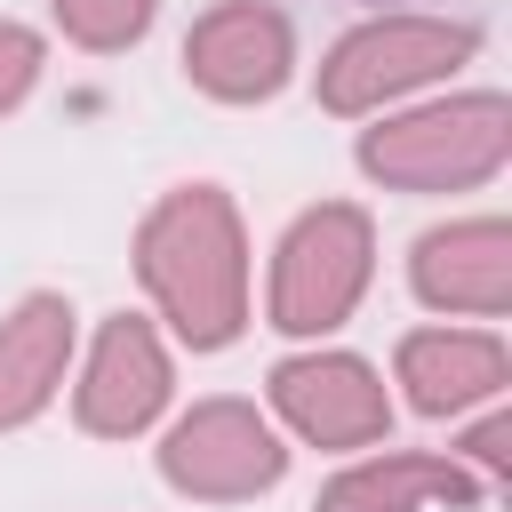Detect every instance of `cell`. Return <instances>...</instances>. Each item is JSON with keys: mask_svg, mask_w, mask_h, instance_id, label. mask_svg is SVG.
Returning a JSON list of instances; mask_svg holds the SVG:
<instances>
[{"mask_svg": "<svg viewBox=\"0 0 512 512\" xmlns=\"http://www.w3.org/2000/svg\"><path fill=\"white\" fill-rule=\"evenodd\" d=\"M40 64H48L40 32H32V24H8V16H0V112H16V104L32 96Z\"/></svg>", "mask_w": 512, "mask_h": 512, "instance_id": "obj_14", "label": "cell"}, {"mask_svg": "<svg viewBox=\"0 0 512 512\" xmlns=\"http://www.w3.org/2000/svg\"><path fill=\"white\" fill-rule=\"evenodd\" d=\"M376 272V224L352 200L304 208L272 248V328L280 336H328L352 320Z\"/></svg>", "mask_w": 512, "mask_h": 512, "instance_id": "obj_4", "label": "cell"}, {"mask_svg": "<svg viewBox=\"0 0 512 512\" xmlns=\"http://www.w3.org/2000/svg\"><path fill=\"white\" fill-rule=\"evenodd\" d=\"M288 448L248 400H200L160 432V480L192 504H248L280 488Z\"/></svg>", "mask_w": 512, "mask_h": 512, "instance_id": "obj_5", "label": "cell"}, {"mask_svg": "<svg viewBox=\"0 0 512 512\" xmlns=\"http://www.w3.org/2000/svg\"><path fill=\"white\" fill-rule=\"evenodd\" d=\"M408 288L432 312H472V320H504L512 312V232L504 216H464L416 240L408 256Z\"/></svg>", "mask_w": 512, "mask_h": 512, "instance_id": "obj_9", "label": "cell"}, {"mask_svg": "<svg viewBox=\"0 0 512 512\" xmlns=\"http://www.w3.org/2000/svg\"><path fill=\"white\" fill-rule=\"evenodd\" d=\"M512 376V352L496 328H416L400 336V384H408V408L424 416H456V408H480L496 400Z\"/></svg>", "mask_w": 512, "mask_h": 512, "instance_id": "obj_11", "label": "cell"}, {"mask_svg": "<svg viewBox=\"0 0 512 512\" xmlns=\"http://www.w3.org/2000/svg\"><path fill=\"white\" fill-rule=\"evenodd\" d=\"M64 360H72V304L56 288L16 296V312L0 320V432L32 424L56 400Z\"/></svg>", "mask_w": 512, "mask_h": 512, "instance_id": "obj_12", "label": "cell"}, {"mask_svg": "<svg viewBox=\"0 0 512 512\" xmlns=\"http://www.w3.org/2000/svg\"><path fill=\"white\" fill-rule=\"evenodd\" d=\"M136 280L192 352H224L248 328V232L216 184H176L136 224Z\"/></svg>", "mask_w": 512, "mask_h": 512, "instance_id": "obj_1", "label": "cell"}, {"mask_svg": "<svg viewBox=\"0 0 512 512\" xmlns=\"http://www.w3.org/2000/svg\"><path fill=\"white\" fill-rule=\"evenodd\" d=\"M48 8H56L64 40H72V48H96V56L136 48V40L152 32V16H160V0H48Z\"/></svg>", "mask_w": 512, "mask_h": 512, "instance_id": "obj_13", "label": "cell"}, {"mask_svg": "<svg viewBox=\"0 0 512 512\" xmlns=\"http://www.w3.org/2000/svg\"><path fill=\"white\" fill-rule=\"evenodd\" d=\"M272 408L312 448H376L392 432V392L360 352H296L272 368Z\"/></svg>", "mask_w": 512, "mask_h": 512, "instance_id": "obj_6", "label": "cell"}, {"mask_svg": "<svg viewBox=\"0 0 512 512\" xmlns=\"http://www.w3.org/2000/svg\"><path fill=\"white\" fill-rule=\"evenodd\" d=\"M184 72L216 104H264L296 72V32L272 0H216L184 32Z\"/></svg>", "mask_w": 512, "mask_h": 512, "instance_id": "obj_7", "label": "cell"}, {"mask_svg": "<svg viewBox=\"0 0 512 512\" xmlns=\"http://www.w3.org/2000/svg\"><path fill=\"white\" fill-rule=\"evenodd\" d=\"M464 456H472V472H480V488L496 496L504 480H512V416L504 408H488L472 432H464Z\"/></svg>", "mask_w": 512, "mask_h": 512, "instance_id": "obj_15", "label": "cell"}, {"mask_svg": "<svg viewBox=\"0 0 512 512\" xmlns=\"http://www.w3.org/2000/svg\"><path fill=\"white\" fill-rule=\"evenodd\" d=\"M168 392H176V368H168L160 328L136 320V312H120L88 344V368L72 384V416L96 440H136V432H152V416L168 408Z\"/></svg>", "mask_w": 512, "mask_h": 512, "instance_id": "obj_8", "label": "cell"}, {"mask_svg": "<svg viewBox=\"0 0 512 512\" xmlns=\"http://www.w3.org/2000/svg\"><path fill=\"white\" fill-rule=\"evenodd\" d=\"M504 152H512V104L496 88L440 96L360 128V168L384 192H472L504 168Z\"/></svg>", "mask_w": 512, "mask_h": 512, "instance_id": "obj_2", "label": "cell"}, {"mask_svg": "<svg viewBox=\"0 0 512 512\" xmlns=\"http://www.w3.org/2000/svg\"><path fill=\"white\" fill-rule=\"evenodd\" d=\"M472 504H488L480 472L464 456H424V448L360 456L312 496V512H472Z\"/></svg>", "mask_w": 512, "mask_h": 512, "instance_id": "obj_10", "label": "cell"}, {"mask_svg": "<svg viewBox=\"0 0 512 512\" xmlns=\"http://www.w3.org/2000/svg\"><path fill=\"white\" fill-rule=\"evenodd\" d=\"M472 48H480V32L456 16H368L320 56V112H344V120L384 112V104L448 80Z\"/></svg>", "mask_w": 512, "mask_h": 512, "instance_id": "obj_3", "label": "cell"}]
</instances>
